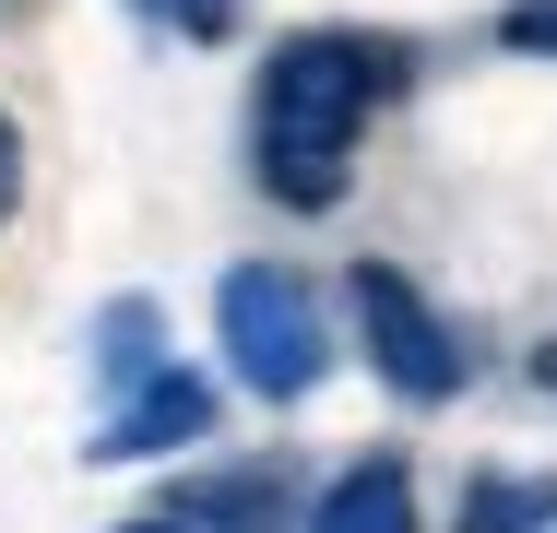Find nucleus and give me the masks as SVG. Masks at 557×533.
Here are the masks:
<instances>
[{"mask_svg": "<svg viewBox=\"0 0 557 533\" xmlns=\"http://www.w3.org/2000/svg\"><path fill=\"white\" fill-rule=\"evenodd\" d=\"M404 84V48L392 36H344V24H309V36H273L261 60V96H249V166L285 213H333L344 178H356V131L368 107Z\"/></svg>", "mask_w": 557, "mask_h": 533, "instance_id": "obj_1", "label": "nucleus"}, {"mask_svg": "<svg viewBox=\"0 0 557 533\" xmlns=\"http://www.w3.org/2000/svg\"><path fill=\"white\" fill-rule=\"evenodd\" d=\"M214 332H225V368L261 392V404H309L333 380V332H321V297L285 273V261H237L214 285Z\"/></svg>", "mask_w": 557, "mask_h": 533, "instance_id": "obj_2", "label": "nucleus"}, {"mask_svg": "<svg viewBox=\"0 0 557 533\" xmlns=\"http://www.w3.org/2000/svg\"><path fill=\"white\" fill-rule=\"evenodd\" d=\"M344 309H356V332H368V368H380L404 404H450V392H462V344H450V320L428 309V285H416V273L356 261Z\"/></svg>", "mask_w": 557, "mask_h": 533, "instance_id": "obj_3", "label": "nucleus"}, {"mask_svg": "<svg viewBox=\"0 0 557 533\" xmlns=\"http://www.w3.org/2000/svg\"><path fill=\"white\" fill-rule=\"evenodd\" d=\"M178 438H214V380H190V368H154L143 392H119L96 438H84V462H154V450H178Z\"/></svg>", "mask_w": 557, "mask_h": 533, "instance_id": "obj_4", "label": "nucleus"}, {"mask_svg": "<svg viewBox=\"0 0 557 533\" xmlns=\"http://www.w3.org/2000/svg\"><path fill=\"white\" fill-rule=\"evenodd\" d=\"M178 522H190V533H309V522H297V486H285V462L190 474V486H178Z\"/></svg>", "mask_w": 557, "mask_h": 533, "instance_id": "obj_5", "label": "nucleus"}, {"mask_svg": "<svg viewBox=\"0 0 557 533\" xmlns=\"http://www.w3.org/2000/svg\"><path fill=\"white\" fill-rule=\"evenodd\" d=\"M309 533H416V474L380 450V462H344L333 486H321V510Z\"/></svg>", "mask_w": 557, "mask_h": 533, "instance_id": "obj_6", "label": "nucleus"}, {"mask_svg": "<svg viewBox=\"0 0 557 533\" xmlns=\"http://www.w3.org/2000/svg\"><path fill=\"white\" fill-rule=\"evenodd\" d=\"M154 332H166L154 297H108V309H96V380H108V392H143V380L166 368V356H154Z\"/></svg>", "mask_w": 557, "mask_h": 533, "instance_id": "obj_7", "label": "nucleus"}, {"mask_svg": "<svg viewBox=\"0 0 557 533\" xmlns=\"http://www.w3.org/2000/svg\"><path fill=\"white\" fill-rule=\"evenodd\" d=\"M462 533H557V474H486V486H462Z\"/></svg>", "mask_w": 557, "mask_h": 533, "instance_id": "obj_8", "label": "nucleus"}, {"mask_svg": "<svg viewBox=\"0 0 557 533\" xmlns=\"http://www.w3.org/2000/svg\"><path fill=\"white\" fill-rule=\"evenodd\" d=\"M498 48H522V60H557V0H510V12H498Z\"/></svg>", "mask_w": 557, "mask_h": 533, "instance_id": "obj_9", "label": "nucleus"}, {"mask_svg": "<svg viewBox=\"0 0 557 533\" xmlns=\"http://www.w3.org/2000/svg\"><path fill=\"white\" fill-rule=\"evenodd\" d=\"M143 12H166L178 36H237V0H143Z\"/></svg>", "mask_w": 557, "mask_h": 533, "instance_id": "obj_10", "label": "nucleus"}, {"mask_svg": "<svg viewBox=\"0 0 557 533\" xmlns=\"http://www.w3.org/2000/svg\"><path fill=\"white\" fill-rule=\"evenodd\" d=\"M12 202H24V131H12V107H0V225H12Z\"/></svg>", "mask_w": 557, "mask_h": 533, "instance_id": "obj_11", "label": "nucleus"}, {"mask_svg": "<svg viewBox=\"0 0 557 533\" xmlns=\"http://www.w3.org/2000/svg\"><path fill=\"white\" fill-rule=\"evenodd\" d=\"M119 533H190V522H178V510H166V522H119Z\"/></svg>", "mask_w": 557, "mask_h": 533, "instance_id": "obj_12", "label": "nucleus"}, {"mask_svg": "<svg viewBox=\"0 0 557 533\" xmlns=\"http://www.w3.org/2000/svg\"><path fill=\"white\" fill-rule=\"evenodd\" d=\"M534 380H546V392H557V344H546V356H534Z\"/></svg>", "mask_w": 557, "mask_h": 533, "instance_id": "obj_13", "label": "nucleus"}]
</instances>
